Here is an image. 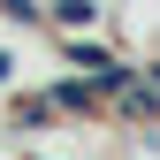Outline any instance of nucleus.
<instances>
[{"label":"nucleus","mask_w":160,"mask_h":160,"mask_svg":"<svg viewBox=\"0 0 160 160\" xmlns=\"http://www.w3.org/2000/svg\"><path fill=\"white\" fill-rule=\"evenodd\" d=\"M53 23H92V0H53Z\"/></svg>","instance_id":"nucleus-1"},{"label":"nucleus","mask_w":160,"mask_h":160,"mask_svg":"<svg viewBox=\"0 0 160 160\" xmlns=\"http://www.w3.org/2000/svg\"><path fill=\"white\" fill-rule=\"evenodd\" d=\"M0 84H8V61H0Z\"/></svg>","instance_id":"nucleus-2"}]
</instances>
